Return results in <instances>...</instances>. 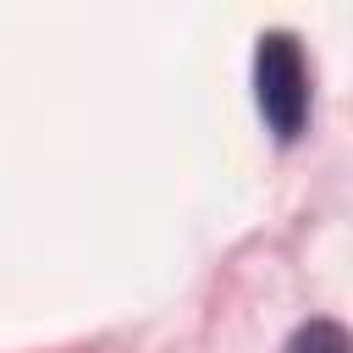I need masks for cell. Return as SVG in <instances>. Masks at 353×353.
<instances>
[{"label":"cell","mask_w":353,"mask_h":353,"mask_svg":"<svg viewBox=\"0 0 353 353\" xmlns=\"http://www.w3.org/2000/svg\"><path fill=\"white\" fill-rule=\"evenodd\" d=\"M254 99H259L265 127L281 143H292L309 127V66H303V44L287 28L259 33V50H254Z\"/></svg>","instance_id":"6da1fadb"},{"label":"cell","mask_w":353,"mask_h":353,"mask_svg":"<svg viewBox=\"0 0 353 353\" xmlns=\"http://www.w3.org/2000/svg\"><path fill=\"white\" fill-rule=\"evenodd\" d=\"M287 353H353V331L342 320H309L292 331Z\"/></svg>","instance_id":"7a4b0ae2"}]
</instances>
